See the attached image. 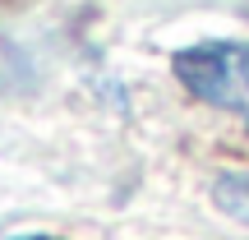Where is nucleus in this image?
I'll use <instances>...</instances> for the list:
<instances>
[{"label":"nucleus","instance_id":"nucleus-2","mask_svg":"<svg viewBox=\"0 0 249 240\" xmlns=\"http://www.w3.org/2000/svg\"><path fill=\"white\" fill-rule=\"evenodd\" d=\"M213 199H217V208H222L226 217H240V222H249V176H217V185H213Z\"/></svg>","mask_w":249,"mask_h":240},{"label":"nucleus","instance_id":"nucleus-1","mask_svg":"<svg viewBox=\"0 0 249 240\" xmlns=\"http://www.w3.org/2000/svg\"><path fill=\"white\" fill-rule=\"evenodd\" d=\"M171 74L180 79L185 92L235 116L249 134V42L217 37V42L185 46V51L171 55Z\"/></svg>","mask_w":249,"mask_h":240},{"label":"nucleus","instance_id":"nucleus-3","mask_svg":"<svg viewBox=\"0 0 249 240\" xmlns=\"http://www.w3.org/2000/svg\"><path fill=\"white\" fill-rule=\"evenodd\" d=\"M14 240H60V236H14Z\"/></svg>","mask_w":249,"mask_h":240}]
</instances>
